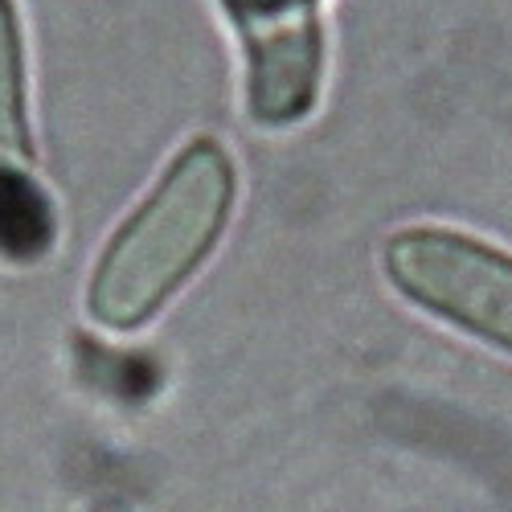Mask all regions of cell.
<instances>
[{
    "mask_svg": "<svg viewBox=\"0 0 512 512\" xmlns=\"http://www.w3.org/2000/svg\"><path fill=\"white\" fill-rule=\"evenodd\" d=\"M238 193L234 160L218 140H193L127 218L87 283V316L107 332H140L205 267Z\"/></svg>",
    "mask_w": 512,
    "mask_h": 512,
    "instance_id": "obj_1",
    "label": "cell"
},
{
    "mask_svg": "<svg viewBox=\"0 0 512 512\" xmlns=\"http://www.w3.org/2000/svg\"><path fill=\"white\" fill-rule=\"evenodd\" d=\"M381 271L418 312L512 357V250L426 222L381 242Z\"/></svg>",
    "mask_w": 512,
    "mask_h": 512,
    "instance_id": "obj_2",
    "label": "cell"
},
{
    "mask_svg": "<svg viewBox=\"0 0 512 512\" xmlns=\"http://www.w3.org/2000/svg\"><path fill=\"white\" fill-rule=\"evenodd\" d=\"M246 50V107L259 127L300 123L324 78L320 0H222Z\"/></svg>",
    "mask_w": 512,
    "mask_h": 512,
    "instance_id": "obj_3",
    "label": "cell"
},
{
    "mask_svg": "<svg viewBox=\"0 0 512 512\" xmlns=\"http://www.w3.org/2000/svg\"><path fill=\"white\" fill-rule=\"evenodd\" d=\"M33 156L29 127V74L17 0H0V173L25 168Z\"/></svg>",
    "mask_w": 512,
    "mask_h": 512,
    "instance_id": "obj_4",
    "label": "cell"
},
{
    "mask_svg": "<svg viewBox=\"0 0 512 512\" xmlns=\"http://www.w3.org/2000/svg\"><path fill=\"white\" fill-rule=\"evenodd\" d=\"M50 234V209L37 185L25 177V168L0 173V250H33Z\"/></svg>",
    "mask_w": 512,
    "mask_h": 512,
    "instance_id": "obj_5",
    "label": "cell"
}]
</instances>
